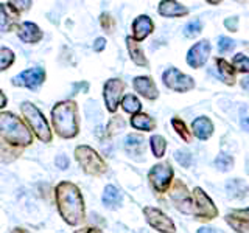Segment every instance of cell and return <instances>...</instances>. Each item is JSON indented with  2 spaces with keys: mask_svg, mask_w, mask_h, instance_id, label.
Here are the masks:
<instances>
[{
  "mask_svg": "<svg viewBox=\"0 0 249 233\" xmlns=\"http://www.w3.org/2000/svg\"><path fill=\"white\" fill-rule=\"evenodd\" d=\"M201 31H202V22L199 19H195V20L187 23V25L184 27L182 33L185 37H195V36H198Z\"/></svg>",
  "mask_w": 249,
  "mask_h": 233,
  "instance_id": "34",
  "label": "cell"
},
{
  "mask_svg": "<svg viewBox=\"0 0 249 233\" xmlns=\"http://www.w3.org/2000/svg\"><path fill=\"white\" fill-rule=\"evenodd\" d=\"M215 64H216L218 75H220L224 84H228V85L235 84V81H237L235 80V68L232 67L231 62H228L224 58H216Z\"/></svg>",
  "mask_w": 249,
  "mask_h": 233,
  "instance_id": "21",
  "label": "cell"
},
{
  "mask_svg": "<svg viewBox=\"0 0 249 233\" xmlns=\"http://www.w3.org/2000/svg\"><path fill=\"white\" fill-rule=\"evenodd\" d=\"M54 163H56V166L59 169H66L69 166V159L66 157V155H58L56 160H54Z\"/></svg>",
  "mask_w": 249,
  "mask_h": 233,
  "instance_id": "42",
  "label": "cell"
},
{
  "mask_svg": "<svg viewBox=\"0 0 249 233\" xmlns=\"http://www.w3.org/2000/svg\"><path fill=\"white\" fill-rule=\"evenodd\" d=\"M23 150L20 148H16V146H11L5 142L0 143V163H11L14 162L16 159L20 157Z\"/></svg>",
  "mask_w": 249,
  "mask_h": 233,
  "instance_id": "27",
  "label": "cell"
},
{
  "mask_svg": "<svg viewBox=\"0 0 249 233\" xmlns=\"http://www.w3.org/2000/svg\"><path fill=\"white\" fill-rule=\"evenodd\" d=\"M224 219L237 233H249V219L238 215L237 212H233V210L232 213H228L224 216Z\"/></svg>",
  "mask_w": 249,
  "mask_h": 233,
  "instance_id": "24",
  "label": "cell"
},
{
  "mask_svg": "<svg viewBox=\"0 0 249 233\" xmlns=\"http://www.w3.org/2000/svg\"><path fill=\"white\" fill-rule=\"evenodd\" d=\"M233 212H237L238 215L245 216L246 219H249V207H248V208H243V210H233Z\"/></svg>",
  "mask_w": 249,
  "mask_h": 233,
  "instance_id": "46",
  "label": "cell"
},
{
  "mask_svg": "<svg viewBox=\"0 0 249 233\" xmlns=\"http://www.w3.org/2000/svg\"><path fill=\"white\" fill-rule=\"evenodd\" d=\"M232 67L235 68V72L249 75V58L243 53H238L232 58Z\"/></svg>",
  "mask_w": 249,
  "mask_h": 233,
  "instance_id": "32",
  "label": "cell"
},
{
  "mask_svg": "<svg viewBox=\"0 0 249 233\" xmlns=\"http://www.w3.org/2000/svg\"><path fill=\"white\" fill-rule=\"evenodd\" d=\"M16 33H18L19 39L25 44H37L41 42L42 39V31L35 22H20L18 27H16Z\"/></svg>",
  "mask_w": 249,
  "mask_h": 233,
  "instance_id": "16",
  "label": "cell"
},
{
  "mask_svg": "<svg viewBox=\"0 0 249 233\" xmlns=\"http://www.w3.org/2000/svg\"><path fill=\"white\" fill-rule=\"evenodd\" d=\"M215 166L221 171H229L233 166V159L228 154H220L215 159Z\"/></svg>",
  "mask_w": 249,
  "mask_h": 233,
  "instance_id": "35",
  "label": "cell"
},
{
  "mask_svg": "<svg viewBox=\"0 0 249 233\" xmlns=\"http://www.w3.org/2000/svg\"><path fill=\"white\" fill-rule=\"evenodd\" d=\"M132 87H134V90L139 95H142L143 98L150 101L159 98V90L156 87V83L153 81V78L150 76H136L134 80H132Z\"/></svg>",
  "mask_w": 249,
  "mask_h": 233,
  "instance_id": "15",
  "label": "cell"
},
{
  "mask_svg": "<svg viewBox=\"0 0 249 233\" xmlns=\"http://www.w3.org/2000/svg\"><path fill=\"white\" fill-rule=\"evenodd\" d=\"M226 191H228L229 198L241 199L248 194L249 186H248V183H245V181H241V179H232V181L226 183Z\"/></svg>",
  "mask_w": 249,
  "mask_h": 233,
  "instance_id": "23",
  "label": "cell"
},
{
  "mask_svg": "<svg viewBox=\"0 0 249 233\" xmlns=\"http://www.w3.org/2000/svg\"><path fill=\"white\" fill-rule=\"evenodd\" d=\"M126 84H124L120 78H111L105 83L103 87V98H105V104L107 112L115 114L117 109H119L122 98H123V92Z\"/></svg>",
  "mask_w": 249,
  "mask_h": 233,
  "instance_id": "9",
  "label": "cell"
},
{
  "mask_svg": "<svg viewBox=\"0 0 249 233\" xmlns=\"http://www.w3.org/2000/svg\"><path fill=\"white\" fill-rule=\"evenodd\" d=\"M54 200L62 221L69 225H78L86 219L84 198L78 185L62 181L54 186Z\"/></svg>",
  "mask_w": 249,
  "mask_h": 233,
  "instance_id": "1",
  "label": "cell"
},
{
  "mask_svg": "<svg viewBox=\"0 0 249 233\" xmlns=\"http://www.w3.org/2000/svg\"><path fill=\"white\" fill-rule=\"evenodd\" d=\"M11 5L18 10L19 13H23V11H28L33 2H30V0H25V2H20V0H16V2H11Z\"/></svg>",
  "mask_w": 249,
  "mask_h": 233,
  "instance_id": "40",
  "label": "cell"
},
{
  "mask_svg": "<svg viewBox=\"0 0 249 233\" xmlns=\"http://www.w3.org/2000/svg\"><path fill=\"white\" fill-rule=\"evenodd\" d=\"M150 146H151V151L154 154L156 159H160L163 157V154H165V150H167V140L163 138L162 135H151L150 138Z\"/></svg>",
  "mask_w": 249,
  "mask_h": 233,
  "instance_id": "29",
  "label": "cell"
},
{
  "mask_svg": "<svg viewBox=\"0 0 249 233\" xmlns=\"http://www.w3.org/2000/svg\"><path fill=\"white\" fill-rule=\"evenodd\" d=\"M196 233H216V230L213 227H201Z\"/></svg>",
  "mask_w": 249,
  "mask_h": 233,
  "instance_id": "47",
  "label": "cell"
},
{
  "mask_svg": "<svg viewBox=\"0 0 249 233\" xmlns=\"http://www.w3.org/2000/svg\"><path fill=\"white\" fill-rule=\"evenodd\" d=\"M16 54L11 49L8 47H0V72H5V70L10 68L14 64Z\"/></svg>",
  "mask_w": 249,
  "mask_h": 233,
  "instance_id": "30",
  "label": "cell"
},
{
  "mask_svg": "<svg viewBox=\"0 0 249 233\" xmlns=\"http://www.w3.org/2000/svg\"><path fill=\"white\" fill-rule=\"evenodd\" d=\"M20 112L30 131L33 132L42 143H50L53 140V132L49 126V123H47L44 114L39 111L33 103H30V101H23L20 104Z\"/></svg>",
  "mask_w": 249,
  "mask_h": 233,
  "instance_id": "4",
  "label": "cell"
},
{
  "mask_svg": "<svg viewBox=\"0 0 249 233\" xmlns=\"http://www.w3.org/2000/svg\"><path fill=\"white\" fill-rule=\"evenodd\" d=\"M233 47H235V42H233L231 37L223 36L218 39V50H220V53H228L233 50Z\"/></svg>",
  "mask_w": 249,
  "mask_h": 233,
  "instance_id": "37",
  "label": "cell"
},
{
  "mask_svg": "<svg viewBox=\"0 0 249 233\" xmlns=\"http://www.w3.org/2000/svg\"><path fill=\"white\" fill-rule=\"evenodd\" d=\"M124 150L129 155H142L145 152V140L137 134H129L124 142Z\"/></svg>",
  "mask_w": 249,
  "mask_h": 233,
  "instance_id": "25",
  "label": "cell"
},
{
  "mask_svg": "<svg viewBox=\"0 0 249 233\" xmlns=\"http://www.w3.org/2000/svg\"><path fill=\"white\" fill-rule=\"evenodd\" d=\"M207 3H210V5H218V3H220V2H216V0H209Z\"/></svg>",
  "mask_w": 249,
  "mask_h": 233,
  "instance_id": "50",
  "label": "cell"
},
{
  "mask_svg": "<svg viewBox=\"0 0 249 233\" xmlns=\"http://www.w3.org/2000/svg\"><path fill=\"white\" fill-rule=\"evenodd\" d=\"M143 216H145L146 222L150 224L154 230H158L160 233H176L175 222L171 221L160 208L145 207L143 208Z\"/></svg>",
  "mask_w": 249,
  "mask_h": 233,
  "instance_id": "11",
  "label": "cell"
},
{
  "mask_svg": "<svg viewBox=\"0 0 249 233\" xmlns=\"http://www.w3.org/2000/svg\"><path fill=\"white\" fill-rule=\"evenodd\" d=\"M175 157H176V160H178V163L179 165H182V166H185V168H189L190 165H192V154L190 152H187V151H176V154H175Z\"/></svg>",
  "mask_w": 249,
  "mask_h": 233,
  "instance_id": "38",
  "label": "cell"
},
{
  "mask_svg": "<svg viewBox=\"0 0 249 233\" xmlns=\"http://www.w3.org/2000/svg\"><path fill=\"white\" fill-rule=\"evenodd\" d=\"M210 42L207 39H202V41L196 42L192 49L187 51V64L192 68H199L207 62L210 56Z\"/></svg>",
  "mask_w": 249,
  "mask_h": 233,
  "instance_id": "13",
  "label": "cell"
},
{
  "mask_svg": "<svg viewBox=\"0 0 249 233\" xmlns=\"http://www.w3.org/2000/svg\"><path fill=\"white\" fill-rule=\"evenodd\" d=\"M106 47V39L105 37H97L95 42H93V50L95 51H103Z\"/></svg>",
  "mask_w": 249,
  "mask_h": 233,
  "instance_id": "43",
  "label": "cell"
},
{
  "mask_svg": "<svg viewBox=\"0 0 249 233\" xmlns=\"http://www.w3.org/2000/svg\"><path fill=\"white\" fill-rule=\"evenodd\" d=\"M11 233H31V232L27 230V229H23V227H16V229H13Z\"/></svg>",
  "mask_w": 249,
  "mask_h": 233,
  "instance_id": "48",
  "label": "cell"
},
{
  "mask_svg": "<svg viewBox=\"0 0 249 233\" xmlns=\"http://www.w3.org/2000/svg\"><path fill=\"white\" fill-rule=\"evenodd\" d=\"M20 13L11 5V2L0 3V31L2 33H10L16 28L19 22Z\"/></svg>",
  "mask_w": 249,
  "mask_h": 233,
  "instance_id": "14",
  "label": "cell"
},
{
  "mask_svg": "<svg viewBox=\"0 0 249 233\" xmlns=\"http://www.w3.org/2000/svg\"><path fill=\"white\" fill-rule=\"evenodd\" d=\"M168 191H170L171 202H173L179 212H182L185 215L193 213V198L182 181H173Z\"/></svg>",
  "mask_w": 249,
  "mask_h": 233,
  "instance_id": "10",
  "label": "cell"
},
{
  "mask_svg": "<svg viewBox=\"0 0 249 233\" xmlns=\"http://www.w3.org/2000/svg\"><path fill=\"white\" fill-rule=\"evenodd\" d=\"M124 126H126V123H124V120L122 118L120 115H115L111 118V121L107 123V135H115V134H119L120 131L124 129Z\"/></svg>",
  "mask_w": 249,
  "mask_h": 233,
  "instance_id": "33",
  "label": "cell"
},
{
  "mask_svg": "<svg viewBox=\"0 0 249 233\" xmlns=\"http://www.w3.org/2000/svg\"><path fill=\"white\" fill-rule=\"evenodd\" d=\"M193 198V215L198 221H212L218 216V208L213 200L207 196V193L201 186H195L192 193Z\"/></svg>",
  "mask_w": 249,
  "mask_h": 233,
  "instance_id": "6",
  "label": "cell"
},
{
  "mask_svg": "<svg viewBox=\"0 0 249 233\" xmlns=\"http://www.w3.org/2000/svg\"><path fill=\"white\" fill-rule=\"evenodd\" d=\"M6 104H8V98H6L5 93L0 90V109H5Z\"/></svg>",
  "mask_w": 249,
  "mask_h": 233,
  "instance_id": "45",
  "label": "cell"
},
{
  "mask_svg": "<svg viewBox=\"0 0 249 233\" xmlns=\"http://www.w3.org/2000/svg\"><path fill=\"white\" fill-rule=\"evenodd\" d=\"M173 176H175V171L171 168L170 163L162 162L151 166L150 173H148V181H150L154 191L167 193L170 190L171 183H173Z\"/></svg>",
  "mask_w": 249,
  "mask_h": 233,
  "instance_id": "7",
  "label": "cell"
},
{
  "mask_svg": "<svg viewBox=\"0 0 249 233\" xmlns=\"http://www.w3.org/2000/svg\"><path fill=\"white\" fill-rule=\"evenodd\" d=\"M101 200H103V205L107 208H115L120 205L122 202V194L120 191L115 188L114 185H106V188L103 191V196H101Z\"/></svg>",
  "mask_w": 249,
  "mask_h": 233,
  "instance_id": "26",
  "label": "cell"
},
{
  "mask_svg": "<svg viewBox=\"0 0 249 233\" xmlns=\"http://www.w3.org/2000/svg\"><path fill=\"white\" fill-rule=\"evenodd\" d=\"M240 124L245 131L249 132V107L248 106L240 109Z\"/></svg>",
  "mask_w": 249,
  "mask_h": 233,
  "instance_id": "39",
  "label": "cell"
},
{
  "mask_svg": "<svg viewBox=\"0 0 249 233\" xmlns=\"http://www.w3.org/2000/svg\"><path fill=\"white\" fill-rule=\"evenodd\" d=\"M131 126L137 129V131H145V132H150V131H154L156 129V120L153 118L151 115L148 114H136L131 116Z\"/></svg>",
  "mask_w": 249,
  "mask_h": 233,
  "instance_id": "22",
  "label": "cell"
},
{
  "mask_svg": "<svg viewBox=\"0 0 249 233\" xmlns=\"http://www.w3.org/2000/svg\"><path fill=\"white\" fill-rule=\"evenodd\" d=\"M52 124L54 134L61 138H75L80 132L78 104L73 100L58 101L52 109Z\"/></svg>",
  "mask_w": 249,
  "mask_h": 233,
  "instance_id": "2",
  "label": "cell"
},
{
  "mask_svg": "<svg viewBox=\"0 0 249 233\" xmlns=\"http://www.w3.org/2000/svg\"><path fill=\"white\" fill-rule=\"evenodd\" d=\"M100 25L103 28L106 33H114V28H115V20L112 19L111 14L103 13L100 16Z\"/></svg>",
  "mask_w": 249,
  "mask_h": 233,
  "instance_id": "36",
  "label": "cell"
},
{
  "mask_svg": "<svg viewBox=\"0 0 249 233\" xmlns=\"http://www.w3.org/2000/svg\"><path fill=\"white\" fill-rule=\"evenodd\" d=\"M126 49H128L131 61L134 62L136 66H139V67H146L148 66V59L145 56L142 47H140V44L137 41L132 39V36L126 37Z\"/></svg>",
  "mask_w": 249,
  "mask_h": 233,
  "instance_id": "20",
  "label": "cell"
},
{
  "mask_svg": "<svg viewBox=\"0 0 249 233\" xmlns=\"http://www.w3.org/2000/svg\"><path fill=\"white\" fill-rule=\"evenodd\" d=\"M0 138L8 145L23 150L33 143V132L16 114L0 111Z\"/></svg>",
  "mask_w": 249,
  "mask_h": 233,
  "instance_id": "3",
  "label": "cell"
},
{
  "mask_svg": "<svg viewBox=\"0 0 249 233\" xmlns=\"http://www.w3.org/2000/svg\"><path fill=\"white\" fill-rule=\"evenodd\" d=\"M158 11L163 17H184L189 14V8L175 0H162L159 2Z\"/></svg>",
  "mask_w": 249,
  "mask_h": 233,
  "instance_id": "18",
  "label": "cell"
},
{
  "mask_svg": "<svg viewBox=\"0 0 249 233\" xmlns=\"http://www.w3.org/2000/svg\"><path fill=\"white\" fill-rule=\"evenodd\" d=\"M75 159L80 163V166L86 174L98 177L107 173V165L105 159L88 145H80L75 148Z\"/></svg>",
  "mask_w": 249,
  "mask_h": 233,
  "instance_id": "5",
  "label": "cell"
},
{
  "mask_svg": "<svg viewBox=\"0 0 249 233\" xmlns=\"http://www.w3.org/2000/svg\"><path fill=\"white\" fill-rule=\"evenodd\" d=\"M171 126H173V129L176 131V134L181 137L184 142L187 143H190V140H192V132L187 129V124L181 120V118H178V116H175V118H171Z\"/></svg>",
  "mask_w": 249,
  "mask_h": 233,
  "instance_id": "31",
  "label": "cell"
},
{
  "mask_svg": "<svg viewBox=\"0 0 249 233\" xmlns=\"http://www.w3.org/2000/svg\"><path fill=\"white\" fill-rule=\"evenodd\" d=\"M47 78L45 70L41 67H33L28 70H23L18 76L13 78V85L16 87H25L30 90H36L44 84Z\"/></svg>",
  "mask_w": 249,
  "mask_h": 233,
  "instance_id": "12",
  "label": "cell"
},
{
  "mask_svg": "<svg viewBox=\"0 0 249 233\" xmlns=\"http://www.w3.org/2000/svg\"><path fill=\"white\" fill-rule=\"evenodd\" d=\"M131 30H132V39L140 42V41H143V39H146L154 31V23H153L150 16L142 14V16H137V17L134 19Z\"/></svg>",
  "mask_w": 249,
  "mask_h": 233,
  "instance_id": "17",
  "label": "cell"
},
{
  "mask_svg": "<svg viewBox=\"0 0 249 233\" xmlns=\"http://www.w3.org/2000/svg\"><path fill=\"white\" fill-rule=\"evenodd\" d=\"M122 109L126 114H131V115H136V114H140L142 111V103H140V100L132 95V93H126V95H123L122 98Z\"/></svg>",
  "mask_w": 249,
  "mask_h": 233,
  "instance_id": "28",
  "label": "cell"
},
{
  "mask_svg": "<svg viewBox=\"0 0 249 233\" xmlns=\"http://www.w3.org/2000/svg\"><path fill=\"white\" fill-rule=\"evenodd\" d=\"M224 25L229 31H237L238 30V17H229L224 20Z\"/></svg>",
  "mask_w": 249,
  "mask_h": 233,
  "instance_id": "41",
  "label": "cell"
},
{
  "mask_svg": "<svg viewBox=\"0 0 249 233\" xmlns=\"http://www.w3.org/2000/svg\"><path fill=\"white\" fill-rule=\"evenodd\" d=\"M162 81L165 87L178 93H185L195 89V80L192 76L179 72L176 67H170L162 73Z\"/></svg>",
  "mask_w": 249,
  "mask_h": 233,
  "instance_id": "8",
  "label": "cell"
},
{
  "mask_svg": "<svg viewBox=\"0 0 249 233\" xmlns=\"http://www.w3.org/2000/svg\"><path fill=\"white\" fill-rule=\"evenodd\" d=\"M73 233H103L100 229L97 227H83V229H78Z\"/></svg>",
  "mask_w": 249,
  "mask_h": 233,
  "instance_id": "44",
  "label": "cell"
},
{
  "mask_svg": "<svg viewBox=\"0 0 249 233\" xmlns=\"http://www.w3.org/2000/svg\"><path fill=\"white\" fill-rule=\"evenodd\" d=\"M192 134L199 140H209L213 134V123L207 116H198L192 123Z\"/></svg>",
  "mask_w": 249,
  "mask_h": 233,
  "instance_id": "19",
  "label": "cell"
},
{
  "mask_svg": "<svg viewBox=\"0 0 249 233\" xmlns=\"http://www.w3.org/2000/svg\"><path fill=\"white\" fill-rule=\"evenodd\" d=\"M241 87L249 90V80H243V81H241Z\"/></svg>",
  "mask_w": 249,
  "mask_h": 233,
  "instance_id": "49",
  "label": "cell"
}]
</instances>
